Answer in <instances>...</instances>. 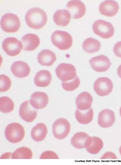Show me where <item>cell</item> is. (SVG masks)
Listing matches in <instances>:
<instances>
[{
	"label": "cell",
	"mask_w": 121,
	"mask_h": 165,
	"mask_svg": "<svg viewBox=\"0 0 121 165\" xmlns=\"http://www.w3.org/2000/svg\"><path fill=\"white\" fill-rule=\"evenodd\" d=\"M1 26L2 30L7 32H15L19 29L21 25L18 16L12 13L4 15L1 20Z\"/></svg>",
	"instance_id": "4"
},
{
	"label": "cell",
	"mask_w": 121,
	"mask_h": 165,
	"mask_svg": "<svg viewBox=\"0 0 121 165\" xmlns=\"http://www.w3.org/2000/svg\"><path fill=\"white\" fill-rule=\"evenodd\" d=\"M2 47L8 56H13L18 55L23 48L21 42L15 37H8L3 42Z\"/></svg>",
	"instance_id": "8"
},
{
	"label": "cell",
	"mask_w": 121,
	"mask_h": 165,
	"mask_svg": "<svg viewBox=\"0 0 121 165\" xmlns=\"http://www.w3.org/2000/svg\"><path fill=\"white\" fill-rule=\"evenodd\" d=\"M89 136L84 132H78L73 136L71 140V144L75 148L81 149L84 148V143Z\"/></svg>",
	"instance_id": "26"
},
{
	"label": "cell",
	"mask_w": 121,
	"mask_h": 165,
	"mask_svg": "<svg viewBox=\"0 0 121 165\" xmlns=\"http://www.w3.org/2000/svg\"><path fill=\"white\" fill-rule=\"evenodd\" d=\"M48 102L47 94L43 92H36L31 95L30 102L31 106L37 109L45 108Z\"/></svg>",
	"instance_id": "17"
},
{
	"label": "cell",
	"mask_w": 121,
	"mask_h": 165,
	"mask_svg": "<svg viewBox=\"0 0 121 165\" xmlns=\"http://www.w3.org/2000/svg\"><path fill=\"white\" fill-rule=\"evenodd\" d=\"M103 145V140L96 136H89L84 143V148L89 153H98L102 149Z\"/></svg>",
	"instance_id": "15"
},
{
	"label": "cell",
	"mask_w": 121,
	"mask_h": 165,
	"mask_svg": "<svg viewBox=\"0 0 121 165\" xmlns=\"http://www.w3.org/2000/svg\"><path fill=\"white\" fill-rule=\"evenodd\" d=\"M38 61L41 65L49 66H52L56 60L55 53L51 50L44 49L38 54Z\"/></svg>",
	"instance_id": "20"
},
{
	"label": "cell",
	"mask_w": 121,
	"mask_h": 165,
	"mask_svg": "<svg viewBox=\"0 0 121 165\" xmlns=\"http://www.w3.org/2000/svg\"><path fill=\"white\" fill-rule=\"evenodd\" d=\"M33 155L32 151L28 148L22 147L17 149L12 153V159H30Z\"/></svg>",
	"instance_id": "27"
},
{
	"label": "cell",
	"mask_w": 121,
	"mask_h": 165,
	"mask_svg": "<svg viewBox=\"0 0 121 165\" xmlns=\"http://www.w3.org/2000/svg\"><path fill=\"white\" fill-rule=\"evenodd\" d=\"M115 121L114 113L110 109H104L100 112L98 114V123L102 127H110L113 125Z\"/></svg>",
	"instance_id": "13"
},
{
	"label": "cell",
	"mask_w": 121,
	"mask_h": 165,
	"mask_svg": "<svg viewBox=\"0 0 121 165\" xmlns=\"http://www.w3.org/2000/svg\"><path fill=\"white\" fill-rule=\"evenodd\" d=\"M14 108L12 100L7 96H2L0 99V110L2 112L7 113L11 112Z\"/></svg>",
	"instance_id": "28"
},
{
	"label": "cell",
	"mask_w": 121,
	"mask_h": 165,
	"mask_svg": "<svg viewBox=\"0 0 121 165\" xmlns=\"http://www.w3.org/2000/svg\"><path fill=\"white\" fill-rule=\"evenodd\" d=\"M71 15L69 11L66 9H59L56 11L53 15V19L57 25L65 26L69 23Z\"/></svg>",
	"instance_id": "21"
},
{
	"label": "cell",
	"mask_w": 121,
	"mask_h": 165,
	"mask_svg": "<svg viewBox=\"0 0 121 165\" xmlns=\"http://www.w3.org/2000/svg\"><path fill=\"white\" fill-rule=\"evenodd\" d=\"M11 70L14 76L19 78L27 76L30 72V68L26 62L19 61L14 62L12 65Z\"/></svg>",
	"instance_id": "18"
},
{
	"label": "cell",
	"mask_w": 121,
	"mask_h": 165,
	"mask_svg": "<svg viewBox=\"0 0 121 165\" xmlns=\"http://www.w3.org/2000/svg\"><path fill=\"white\" fill-rule=\"evenodd\" d=\"M101 47L100 41L93 38H89L83 41L82 48L86 52L91 53L99 50Z\"/></svg>",
	"instance_id": "25"
},
{
	"label": "cell",
	"mask_w": 121,
	"mask_h": 165,
	"mask_svg": "<svg viewBox=\"0 0 121 165\" xmlns=\"http://www.w3.org/2000/svg\"><path fill=\"white\" fill-rule=\"evenodd\" d=\"M119 9L118 3L114 0H106L102 2L99 7L100 12L108 17L115 16Z\"/></svg>",
	"instance_id": "14"
},
{
	"label": "cell",
	"mask_w": 121,
	"mask_h": 165,
	"mask_svg": "<svg viewBox=\"0 0 121 165\" xmlns=\"http://www.w3.org/2000/svg\"><path fill=\"white\" fill-rule=\"evenodd\" d=\"M5 133L7 140L13 143H18L22 141L25 134L23 126L17 123H11L7 125Z\"/></svg>",
	"instance_id": "3"
},
{
	"label": "cell",
	"mask_w": 121,
	"mask_h": 165,
	"mask_svg": "<svg viewBox=\"0 0 121 165\" xmlns=\"http://www.w3.org/2000/svg\"><path fill=\"white\" fill-rule=\"evenodd\" d=\"M51 79V75L49 71L42 70L36 73L34 78V82L38 86L46 87L49 85Z\"/></svg>",
	"instance_id": "22"
},
{
	"label": "cell",
	"mask_w": 121,
	"mask_h": 165,
	"mask_svg": "<svg viewBox=\"0 0 121 165\" xmlns=\"http://www.w3.org/2000/svg\"><path fill=\"white\" fill-rule=\"evenodd\" d=\"M31 105L30 101L24 102L21 105L19 114L21 118L28 122L33 121L37 116V111Z\"/></svg>",
	"instance_id": "11"
},
{
	"label": "cell",
	"mask_w": 121,
	"mask_h": 165,
	"mask_svg": "<svg viewBox=\"0 0 121 165\" xmlns=\"http://www.w3.org/2000/svg\"><path fill=\"white\" fill-rule=\"evenodd\" d=\"M47 133V128L46 125L44 123H39L33 127L31 132V136L34 141L39 142L45 138Z\"/></svg>",
	"instance_id": "23"
},
{
	"label": "cell",
	"mask_w": 121,
	"mask_h": 165,
	"mask_svg": "<svg viewBox=\"0 0 121 165\" xmlns=\"http://www.w3.org/2000/svg\"><path fill=\"white\" fill-rule=\"evenodd\" d=\"M119 152H120V153L121 155V145L119 148Z\"/></svg>",
	"instance_id": "35"
},
{
	"label": "cell",
	"mask_w": 121,
	"mask_h": 165,
	"mask_svg": "<svg viewBox=\"0 0 121 165\" xmlns=\"http://www.w3.org/2000/svg\"><path fill=\"white\" fill-rule=\"evenodd\" d=\"M80 81L77 76L74 79L67 82H62L63 88L67 91H72L77 89L79 86Z\"/></svg>",
	"instance_id": "29"
},
{
	"label": "cell",
	"mask_w": 121,
	"mask_h": 165,
	"mask_svg": "<svg viewBox=\"0 0 121 165\" xmlns=\"http://www.w3.org/2000/svg\"><path fill=\"white\" fill-rule=\"evenodd\" d=\"M93 100V97L89 93L83 92L77 97L75 103L78 109L86 110L90 108Z\"/></svg>",
	"instance_id": "19"
},
{
	"label": "cell",
	"mask_w": 121,
	"mask_h": 165,
	"mask_svg": "<svg viewBox=\"0 0 121 165\" xmlns=\"http://www.w3.org/2000/svg\"><path fill=\"white\" fill-rule=\"evenodd\" d=\"M119 112H120V116L121 117V106L120 108V109H119Z\"/></svg>",
	"instance_id": "36"
},
{
	"label": "cell",
	"mask_w": 121,
	"mask_h": 165,
	"mask_svg": "<svg viewBox=\"0 0 121 165\" xmlns=\"http://www.w3.org/2000/svg\"><path fill=\"white\" fill-rule=\"evenodd\" d=\"M55 71L58 78L63 82L72 80L77 76L75 67L70 64H60L57 67Z\"/></svg>",
	"instance_id": "6"
},
{
	"label": "cell",
	"mask_w": 121,
	"mask_h": 165,
	"mask_svg": "<svg viewBox=\"0 0 121 165\" xmlns=\"http://www.w3.org/2000/svg\"><path fill=\"white\" fill-rule=\"evenodd\" d=\"M113 51L116 56L121 58V41L115 44L113 48Z\"/></svg>",
	"instance_id": "32"
},
{
	"label": "cell",
	"mask_w": 121,
	"mask_h": 165,
	"mask_svg": "<svg viewBox=\"0 0 121 165\" xmlns=\"http://www.w3.org/2000/svg\"><path fill=\"white\" fill-rule=\"evenodd\" d=\"M53 135L56 138L62 140L68 135L70 125L68 121L64 118H60L55 121L52 126Z\"/></svg>",
	"instance_id": "7"
},
{
	"label": "cell",
	"mask_w": 121,
	"mask_h": 165,
	"mask_svg": "<svg viewBox=\"0 0 121 165\" xmlns=\"http://www.w3.org/2000/svg\"><path fill=\"white\" fill-rule=\"evenodd\" d=\"M117 157L116 155L113 153L108 152L106 153L100 159H116Z\"/></svg>",
	"instance_id": "33"
},
{
	"label": "cell",
	"mask_w": 121,
	"mask_h": 165,
	"mask_svg": "<svg viewBox=\"0 0 121 165\" xmlns=\"http://www.w3.org/2000/svg\"><path fill=\"white\" fill-rule=\"evenodd\" d=\"M25 19L27 25L33 29L42 28L46 24L47 17L45 12L38 7L29 9L26 12Z\"/></svg>",
	"instance_id": "1"
},
{
	"label": "cell",
	"mask_w": 121,
	"mask_h": 165,
	"mask_svg": "<svg viewBox=\"0 0 121 165\" xmlns=\"http://www.w3.org/2000/svg\"><path fill=\"white\" fill-rule=\"evenodd\" d=\"M21 40L23 49L26 51L34 50L39 46L40 43L39 37L33 33H28L24 35Z\"/></svg>",
	"instance_id": "16"
},
{
	"label": "cell",
	"mask_w": 121,
	"mask_h": 165,
	"mask_svg": "<svg viewBox=\"0 0 121 165\" xmlns=\"http://www.w3.org/2000/svg\"><path fill=\"white\" fill-rule=\"evenodd\" d=\"M93 30L96 35L104 39H109L114 35L113 26L110 22L101 20L95 21L93 25Z\"/></svg>",
	"instance_id": "5"
},
{
	"label": "cell",
	"mask_w": 121,
	"mask_h": 165,
	"mask_svg": "<svg viewBox=\"0 0 121 165\" xmlns=\"http://www.w3.org/2000/svg\"><path fill=\"white\" fill-rule=\"evenodd\" d=\"M67 8L70 12L73 18L77 19L82 18L85 14L86 8L81 1L71 0L67 5Z\"/></svg>",
	"instance_id": "12"
},
{
	"label": "cell",
	"mask_w": 121,
	"mask_h": 165,
	"mask_svg": "<svg viewBox=\"0 0 121 165\" xmlns=\"http://www.w3.org/2000/svg\"><path fill=\"white\" fill-rule=\"evenodd\" d=\"M89 62L93 69L98 72L107 71L111 65L109 58L103 55L92 58L90 60Z\"/></svg>",
	"instance_id": "10"
},
{
	"label": "cell",
	"mask_w": 121,
	"mask_h": 165,
	"mask_svg": "<svg viewBox=\"0 0 121 165\" xmlns=\"http://www.w3.org/2000/svg\"><path fill=\"white\" fill-rule=\"evenodd\" d=\"M113 85L112 81L107 77H101L96 79L93 89L96 94L101 96L109 94L112 91Z\"/></svg>",
	"instance_id": "9"
},
{
	"label": "cell",
	"mask_w": 121,
	"mask_h": 165,
	"mask_svg": "<svg viewBox=\"0 0 121 165\" xmlns=\"http://www.w3.org/2000/svg\"><path fill=\"white\" fill-rule=\"evenodd\" d=\"M40 159H59L57 155L54 152L51 151H45L41 155Z\"/></svg>",
	"instance_id": "31"
},
{
	"label": "cell",
	"mask_w": 121,
	"mask_h": 165,
	"mask_svg": "<svg viewBox=\"0 0 121 165\" xmlns=\"http://www.w3.org/2000/svg\"><path fill=\"white\" fill-rule=\"evenodd\" d=\"M117 73L119 76L121 78V64L118 67L117 69Z\"/></svg>",
	"instance_id": "34"
},
{
	"label": "cell",
	"mask_w": 121,
	"mask_h": 165,
	"mask_svg": "<svg viewBox=\"0 0 121 165\" xmlns=\"http://www.w3.org/2000/svg\"><path fill=\"white\" fill-rule=\"evenodd\" d=\"M93 116V110L92 108L81 110L77 109L75 112V117L77 121L82 124H87L92 120Z\"/></svg>",
	"instance_id": "24"
},
{
	"label": "cell",
	"mask_w": 121,
	"mask_h": 165,
	"mask_svg": "<svg viewBox=\"0 0 121 165\" xmlns=\"http://www.w3.org/2000/svg\"><path fill=\"white\" fill-rule=\"evenodd\" d=\"M0 91L3 92L8 91L11 86V82L10 78L6 75L0 76Z\"/></svg>",
	"instance_id": "30"
},
{
	"label": "cell",
	"mask_w": 121,
	"mask_h": 165,
	"mask_svg": "<svg viewBox=\"0 0 121 165\" xmlns=\"http://www.w3.org/2000/svg\"><path fill=\"white\" fill-rule=\"evenodd\" d=\"M51 39L53 45L61 50L68 49L72 45L71 36L68 32L64 31H54L51 35Z\"/></svg>",
	"instance_id": "2"
}]
</instances>
